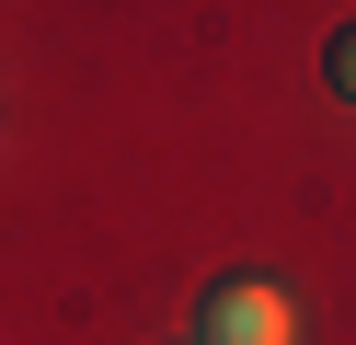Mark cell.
Returning a JSON list of instances; mask_svg holds the SVG:
<instances>
[{"instance_id": "obj_1", "label": "cell", "mask_w": 356, "mask_h": 345, "mask_svg": "<svg viewBox=\"0 0 356 345\" xmlns=\"http://www.w3.org/2000/svg\"><path fill=\"white\" fill-rule=\"evenodd\" d=\"M195 345H287V288H264V276L207 288V334Z\"/></svg>"}, {"instance_id": "obj_2", "label": "cell", "mask_w": 356, "mask_h": 345, "mask_svg": "<svg viewBox=\"0 0 356 345\" xmlns=\"http://www.w3.org/2000/svg\"><path fill=\"white\" fill-rule=\"evenodd\" d=\"M322 81L356 104V23H333V46H322Z\"/></svg>"}]
</instances>
